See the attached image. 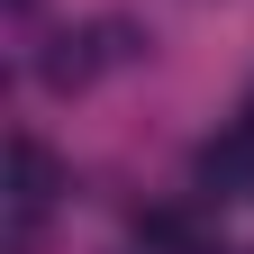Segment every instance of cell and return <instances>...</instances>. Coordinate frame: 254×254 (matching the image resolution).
I'll return each instance as SVG.
<instances>
[{"label": "cell", "instance_id": "obj_1", "mask_svg": "<svg viewBox=\"0 0 254 254\" xmlns=\"http://www.w3.org/2000/svg\"><path fill=\"white\" fill-rule=\"evenodd\" d=\"M55 200H64V164L37 136H9V227H0V245H9V254H37Z\"/></svg>", "mask_w": 254, "mask_h": 254}, {"label": "cell", "instance_id": "obj_3", "mask_svg": "<svg viewBox=\"0 0 254 254\" xmlns=\"http://www.w3.org/2000/svg\"><path fill=\"white\" fill-rule=\"evenodd\" d=\"M245 118H254V100H245Z\"/></svg>", "mask_w": 254, "mask_h": 254}, {"label": "cell", "instance_id": "obj_2", "mask_svg": "<svg viewBox=\"0 0 254 254\" xmlns=\"http://www.w3.org/2000/svg\"><path fill=\"white\" fill-rule=\"evenodd\" d=\"M127 236H136V254H218V245H209V227H200L182 200L136 209V218H127Z\"/></svg>", "mask_w": 254, "mask_h": 254}]
</instances>
